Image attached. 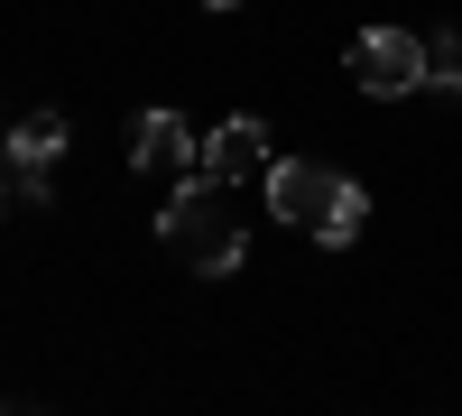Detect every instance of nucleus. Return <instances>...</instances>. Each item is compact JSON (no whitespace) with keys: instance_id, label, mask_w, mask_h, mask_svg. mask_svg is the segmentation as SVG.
Masks as SVG:
<instances>
[{"instance_id":"obj_1","label":"nucleus","mask_w":462,"mask_h":416,"mask_svg":"<svg viewBox=\"0 0 462 416\" xmlns=\"http://www.w3.org/2000/svg\"><path fill=\"white\" fill-rule=\"evenodd\" d=\"M268 213L296 222V232H315L324 250H352L361 222H370V195H361L352 176L315 167V158H278V167H268Z\"/></svg>"},{"instance_id":"obj_2","label":"nucleus","mask_w":462,"mask_h":416,"mask_svg":"<svg viewBox=\"0 0 462 416\" xmlns=\"http://www.w3.org/2000/svg\"><path fill=\"white\" fill-rule=\"evenodd\" d=\"M158 241L185 259V269H195V278H231V269H241V222H231V204H222V185L195 167V176H176V195L158 204Z\"/></svg>"},{"instance_id":"obj_3","label":"nucleus","mask_w":462,"mask_h":416,"mask_svg":"<svg viewBox=\"0 0 462 416\" xmlns=\"http://www.w3.org/2000/svg\"><path fill=\"white\" fill-rule=\"evenodd\" d=\"M426 37H407V28H361L352 37V84L370 102H407V93H426Z\"/></svg>"},{"instance_id":"obj_4","label":"nucleus","mask_w":462,"mask_h":416,"mask_svg":"<svg viewBox=\"0 0 462 416\" xmlns=\"http://www.w3.org/2000/svg\"><path fill=\"white\" fill-rule=\"evenodd\" d=\"M268 167H278V148H268L259 111H231L222 130H204V176L213 185H268Z\"/></svg>"},{"instance_id":"obj_5","label":"nucleus","mask_w":462,"mask_h":416,"mask_svg":"<svg viewBox=\"0 0 462 416\" xmlns=\"http://www.w3.org/2000/svg\"><path fill=\"white\" fill-rule=\"evenodd\" d=\"M130 167L139 176H195L204 167V139L185 130V111H139V130H130Z\"/></svg>"},{"instance_id":"obj_6","label":"nucleus","mask_w":462,"mask_h":416,"mask_svg":"<svg viewBox=\"0 0 462 416\" xmlns=\"http://www.w3.org/2000/svg\"><path fill=\"white\" fill-rule=\"evenodd\" d=\"M426 56H435V65H426V93H453V102H462V28H435Z\"/></svg>"},{"instance_id":"obj_7","label":"nucleus","mask_w":462,"mask_h":416,"mask_svg":"<svg viewBox=\"0 0 462 416\" xmlns=\"http://www.w3.org/2000/svg\"><path fill=\"white\" fill-rule=\"evenodd\" d=\"M0 213H10V167H0Z\"/></svg>"},{"instance_id":"obj_8","label":"nucleus","mask_w":462,"mask_h":416,"mask_svg":"<svg viewBox=\"0 0 462 416\" xmlns=\"http://www.w3.org/2000/svg\"><path fill=\"white\" fill-rule=\"evenodd\" d=\"M204 10H241V0H204Z\"/></svg>"}]
</instances>
